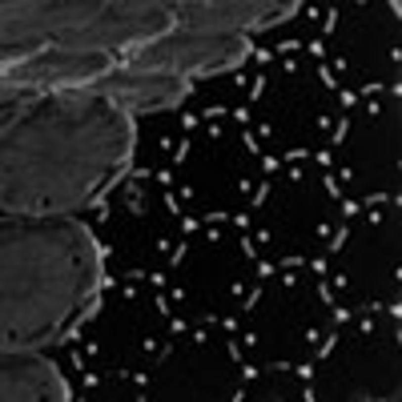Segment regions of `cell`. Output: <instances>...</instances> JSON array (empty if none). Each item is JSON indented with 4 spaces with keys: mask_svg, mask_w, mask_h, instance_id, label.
<instances>
[{
    "mask_svg": "<svg viewBox=\"0 0 402 402\" xmlns=\"http://www.w3.org/2000/svg\"><path fill=\"white\" fill-rule=\"evenodd\" d=\"M125 209L133 213V218H145V213H149V205H145V189H141V181H137V177L125 185Z\"/></svg>",
    "mask_w": 402,
    "mask_h": 402,
    "instance_id": "cell-1",
    "label": "cell"
},
{
    "mask_svg": "<svg viewBox=\"0 0 402 402\" xmlns=\"http://www.w3.org/2000/svg\"><path fill=\"white\" fill-rule=\"evenodd\" d=\"M269 197H273V181H269V177H262V185L250 193V209H266V201H269Z\"/></svg>",
    "mask_w": 402,
    "mask_h": 402,
    "instance_id": "cell-2",
    "label": "cell"
},
{
    "mask_svg": "<svg viewBox=\"0 0 402 402\" xmlns=\"http://www.w3.org/2000/svg\"><path fill=\"white\" fill-rule=\"evenodd\" d=\"M266 298V286L262 282H254L250 290H245V298H241V314H250V310H258V302Z\"/></svg>",
    "mask_w": 402,
    "mask_h": 402,
    "instance_id": "cell-3",
    "label": "cell"
},
{
    "mask_svg": "<svg viewBox=\"0 0 402 402\" xmlns=\"http://www.w3.org/2000/svg\"><path fill=\"white\" fill-rule=\"evenodd\" d=\"M322 185H326V193H330V201H342V181L334 177V169H326V173H322Z\"/></svg>",
    "mask_w": 402,
    "mask_h": 402,
    "instance_id": "cell-4",
    "label": "cell"
},
{
    "mask_svg": "<svg viewBox=\"0 0 402 402\" xmlns=\"http://www.w3.org/2000/svg\"><path fill=\"white\" fill-rule=\"evenodd\" d=\"M338 346V330H330L322 342H318V350H314V362H322V358H330V350Z\"/></svg>",
    "mask_w": 402,
    "mask_h": 402,
    "instance_id": "cell-5",
    "label": "cell"
},
{
    "mask_svg": "<svg viewBox=\"0 0 402 402\" xmlns=\"http://www.w3.org/2000/svg\"><path fill=\"white\" fill-rule=\"evenodd\" d=\"M318 302H322V306H330V310L338 306V294L330 290V282H326V277H318Z\"/></svg>",
    "mask_w": 402,
    "mask_h": 402,
    "instance_id": "cell-6",
    "label": "cell"
},
{
    "mask_svg": "<svg viewBox=\"0 0 402 402\" xmlns=\"http://www.w3.org/2000/svg\"><path fill=\"white\" fill-rule=\"evenodd\" d=\"M273 273H277V262H266V258L254 262V277H258V282H266V277H273Z\"/></svg>",
    "mask_w": 402,
    "mask_h": 402,
    "instance_id": "cell-7",
    "label": "cell"
},
{
    "mask_svg": "<svg viewBox=\"0 0 402 402\" xmlns=\"http://www.w3.org/2000/svg\"><path fill=\"white\" fill-rule=\"evenodd\" d=\"M346 237H350V225H338V229L330 233V254H338V250H342V245H346Z\"/></svg>",
    "mask_w": 402,
    "mask_h": 402,
    "instance_id": "cell-8",
    "label": "cell"
},
{
    "mask_svg": "<svg viewBox=\"0 0 402 402\" xmlns=\"http://www.w3.org/2000/svg\"><path fill=\"white\" fill-rule=\"evenodd\" d=\"M314 73H318V81H322V85H326V89H330V92H338V89H342V85H338V77H334V73H330V65H318V69H314Z\"/></svg>",
    "mask_w": 402,
    "mask_h": 402,
    "instance_id": "cell-9",
    "label": "cell"
},
{
    "mask_svg": "<svg viewBox=\"0 0 402 402\" xmlns=\"http://www.w3.org/2000/svg\"><path fill=\"white\" fill-rule=\"evenodd\" d=\"M241 145H245V153H262V141L254 129H241Z\"/></svg>",
    "mask_w": 402,
    "mask_h": 402,
    "instance_id": "cell-10",
    "label": "cell"
},
{
    "mask_svg": "<svg viewBox=\"0 0 402 402\" xmlns=\"http://www.w3.org/2000/svg\"><path fill=\"white\" fill-rule=\"evenodd\" d=\"M334 28H338V8H326V12H322V33L334 37Z\"/></svg>",
    "mask_w": 402,
    "mask_h": 402,
    "instance_id": "cell-11",
    "label": "cell"
},
{
    "mask_svg": "<svg viewBox=\"0 0 402 402\" xmlns=\"http://www.w3.org/2000/svg\"><path fill=\"white\" fill-rule=\"evenodd\" d=\"M161 201H165V209H169V218H181V197H177L173 189H165V197H161Z\"/></svg>",
    "mask_w": 402,
    "mask_h": 402,
    "instance_id": "cell-12",
    "label": "cell"
},
{
    "mask_svg": "<svg viewBox=\"0 0 402 402\" xmlns=\"http://www.w3.org/2000/svg\"><path fill=\"white\" fill-rule=\"evenodd\" d=\"M346 133H350V121L342 117V121L334 125V137H330V145H346Z\"/></svg>",
    "mask_w": 402,
    "mask_h": 402,
    "instance_id": "cell-13",
    "label": "cell"
},
{
    "mask_svg": "<svg viewBox=\"0 0 402 402\" xmlns=\"http://www.w3.org/2000/svg\"><path fill=\"white\" fill-rule=\"evenodd\" d=\"M262 92H266V73H258V77H254V85H250V105H254V101H262Z\"/></svg>",
    "mask_w": 402,
    "mask_h": 402,
    "instance_id": "cell-14",
    "label": "cell"
},
{
    "mask_svg": "<svg viewBox=\"0 0 402 402\" xmlns=\"http://www.w3.org/2000/svg\"><path fill=\"white\" fill-rule=\"evenodd\" d=\"M358 105V92H350V89H338V109H354Z\"/></svg>",
    "mask_w": 402,
    "mask_h": 402,
    "instance_id": "cell-15",
    "label": "cell"
},
{
    "mask_svg": "<svg viewBox=\"0 0 402 402\" xmlns=\"http://www.w3.org/2000/svg\"><path fill=\"white\" fill-rule=\"evenodd\" d=\"M306 266H310V269H314L318 277H326V273H330V258H326V254H322V258H310Z\"/></svg>",
    "mask_w": 402,
    "mask_h": 402,
    "instance_id": "cell-16",
    "label": "cell"
},
{
    "mask_svg": "<svg viewBox=\"0 0 402 402\" xmlns=\"http://www.w3.org/2000/svg\"><path fill=\"white\" fill-rule=\"evenodd\" d=\"M153 310L169 318V294H165V290H157V294H153Z\"/></svg>",
    "mask_w": 402,
    "mask_h": 402,
    "instance_id": "cell-17",
    "label": "cell"
},
{
    "mask_svg": "<svg viewBox=\"0 0 402 402\" xmlns=\"http://www.w3.org/2000/svg\"><path fill=\"white\" fill-rule=\"evenodd\" d=\"M185 254H189V245L177 241V245H173V254H169V269H173V266H181V262H185Z\"/></svg>",
    "mask_w": 402,
    "mask_h": 402,
    "instance_id": "cell-18",
    "label": "cell"
},
{
    "mask_svg": "<svg viewBox=\"0 0 402 402\" xmlns=\"http://www.w3.org/2000/svg\"><path fill=\"white\" fill-rule=\"evenodd\" d=\"M362 213V201H350V197H342V218L350 222V218H358Z\"/></svg>",
    "mask_w": 402,
    "mask_h": 402,
    "instance_id": "cell-19",
    "label": "cell"
},
{
    "mask_svg": "<svg viewBox=\"0 0 402 402\" xmlns=\"http://www.w3.org/2000/svg\"><path fill=\"white\" fill-rule=\"evenodd\" d=\"M290 370H294L302 382H310V378H314V362H298V366H290Z\"/></svg>",
    "mask_w": 402,
    "mask_h": 402,
    "instance_id": "cell-20",
    "label": "cell"
},
{
    "mask_svg": "<svg viewBox=\"0 0 402 402\" xmlns=\"http://www.w3.org/2000/svg\"><path fill=\"white\" fill-rule=\"evenodd\" d=\"M302 266H306V258H302V254H290V258L277 262V269H302Z\"/></svg>",
    "mask_w": 402,
    "mask_h": 402,
    "instance_id": "cell-21",
    "label": "cell"
},
{
    "mask_svg": "<svg viewBox=\"0 0 402 402\" xmlns=\"http://www.w3.org/2000/svg\"><path fill=\"white\" fill-rule=\"evenodd\" d=\"M201 117H205V121H222V117H225V105H205Z\"/></svg>",
    "mask_w": 402,
    "mask_h": 402,
    "instance_id": "cell-22",
    "label": "cell"
},
{
    "mask_svg": "<svg viewBox=\"0 0 402 402\" xmlns=\"http://www.w3.org/2000/svg\"><path fill=\"white\" fill-rule=\"evenodd\" d=\"M277 169H282V161H277V157H266V153H262V173H266V177H273Z\"/></svg>",
    "mask_w": 402,
    "mask_h": 402,
    "instance_id": "cell-23",
    "label": "cell"
},
{
    "mask_svg": "<svg viewBox=\"0 0 402 402\" xmlns=\"http://www.w3.org/2000/svg\"><path fill=\"white\" fill-rule=\"evenodd\" d=\"M197 125H201V117H197V113H181V129H185V133H193Z\"/></svg>",
    "mask_w": 402,
    "mask_h": 402,
    "instance_id": "cell-24",
    "label": "cell"
},
{
    "mask_svg": "<svg viewBox=\"0 0 402 402\" xmlns=\"http://www.w3.org/2000/svg\"><path fill=\"white\" fill-rule=\"evenodd\" d=\"M185 157H189V141L181 137V141H177V149H173V165H181Z\"/></svg>",
    "mask_w": 402,
    "mask_h": 402,
    "instance_id": "cell-25",
    "label": "cell"
},
{
    "mask_svg": "<svg viewBox=\"0 0 402 402\" xmlns=\"http://www.w3.org/2000/svg\"><path fill=\"white\" fill-rule=\"evenodd\" d=\"M169 241H173V233H157V237H153V250H157V254H169Z\"/></svg>",
    "mask_w": 402,
    "mask_h": 402,
    "instance_id": "cell-26",
    "label": "cell"
},
{
    "mask_svg": "<svg viewBox=\"0 0 402 402\" xmlns=\"http://www.w3.org/2000/svg\"><path fill=\"white\" fill-rule=\"evenodd\" d=\"M205 241H209V245H222V241H225L222 225H209V229H205Z\"/></svg>",
    "mask_w": 402,
    "mask_h": 402,
    "instance_id": "cell-27",
    "label": "cell"
},
{
    "mask_svg": "<svg viewBox=\"0 0 402 402\" xmlns=\"http://www.w3.org/2000/svg\"><path fill=\"white\" fill-rule=\"evenodd\" d=\"M153 181H157V185H165V189H169V185H173V169H153Z\"/></svg>",
    "mask_w": 402,
    "mask_h": 402,
    "instance_id": "cell-28",
    "label": "cell"
},
{
    "mask_svg": "<svg viewBox=\"0 0 402 402\" xmlns=\"http://www.w3.org/2000/svg\"><path fill=\"white\" fill-rule=\"evenodd\" d=\"M282 290H286V294L298 290V269H286V273H282Z\"/></svg>",
    "mask_w": 402,
    "mask_h": 402,
    "instance_id": "cell-29",
    "label": "cell"
},
{
    "mask_svg": "<svg viewBox=\"0 0 402 402\" xmlns=\"http://www.w3.org/2000/svg\"><path fill=\"white\" fill-rule=\"evenodd\" d=\"M233 121H237L241 129H250V109H245V105H237V109H233Z\"/></svg>",
    "mask_w": 402,
    "mask_h": 402,
    "instance_id": "cell-30",
    "label": "cell"
},
{
    "mask_svg": "<svg viewBox=\"0 0 402 402\" xmlns=\"http://www.w3.org/2000/svg\"><path fill=\"white\" fill-rule=\"evenodd\" d=\"M254 60H258L262 69H269V60H273V52H269V48H254Z\"/></svg>",
    "mask_w": 402,
    "mask_h": 402,
    "instance_id": "cell-31",
    "label": "cell"
},
{
    "mask_svg": "<svg viewBox=\"0 0 402 402\" xmlns=\"http://www.w3.org/2000/svg\"><path fill=\"white\" fill-rule=\"evenodd\" d=\"M241 254L245 258H258V241L254 237H241Z\"/></svg>",
    "mask_w": 402,
    "mask_h": 402,
    "instance_id": "cell-32",
    "label": "cell"
},
{
    "mask_svg": "<svg viewBox=\"0 0 402 402\" xmlns=\"http://www.w3.org/2000/svg\"><path fill=\"white\" fill-rule=\"evenodd\" d=\"M350 322V310L346 306H334V326H346Z\"/></svg>",
    "mask_w": 402,
    "mask_h": 402,
    "instance_id": "cell-33",
    "label": "cell"
},
{
    "mask_svg": "<svg viewBox=\"0 0 402 402\" xmlns=\"http://www.w3.org/2000/svg\"><path fill=\"white\" fill-rule=\"evenodd\" d=\"M330 233H334L330 222H318V225H314V237H318V241H330Z\"/></svg>",
    "mask_w": 402,
    "mask_h": 402,
    "instance_id": "cell-34",
    "label": "cell"
},
{
    "mask_svg": "<svg viewBox=\"0 0 402 402\" xmlns=\"http://www.w3.org/2000/svg\"><path fill=\"white\" fill-rule=\"evenodd\" d=\"M145 277H149V273H145L141 266H133V269H125V282H145Z\"/></svg>",
    "mask_w": 402,
    "mask_h": 402,
    "instance_id": "cell-35",
    "label": "cell"
},
{
    "mask_svg": "<svg viewBox=\"0 0 402 402\" xmlns=\"http://www.w3.org/2000/svg\"><path fill=\"white\" fill-rule=\"evenodd\" d=\"M358 334H362V338L374 334V318H358Z\"/></svg>",
    "mask_w": 402,
    "mask_h": 402,
    "instance_id": "cell-36",
    "label": "cell"
},
{
    "mask_svg": "<svg viewBox=\"0 0 402 402\" xmlns=\"http://www.w3.org/2000/svg\"><path fill=\"white\" fill-rule=\"evenodd\" d=\"M277 52H286V56H290V52H302V41H282V45H277Z\"/></svg>",
    "mask_w": 402,
    "mask_h": 402,
    "instance_id": "cell-37",
    "label": "cell"
},
{
    "mask_svg": "<svg viewBox=\"0 0 402 402\" xmlns=\"http://www.w3.org/2000/svg\"><path fill=\"white\" fill-rule=\"evenodd\" d=\"M185 330H189V326H185L181 318H169V338H177V334H185Z\"/></svg>",
    "mask_w": 402,
    "mask_h": 402,
    "instance_id": "cell-38",
    "label": "cell"
},
{
    "mask_svg": "<svg viewBox=\"0 0 402 402\" xmlns=\"http://www.w3.org/2000/svg\"><path fill=\"white\" fill-rule=\"evenodd\" d=\"M225 350H229V358H233V366H241V346L233 342V334H229V346H225Z\"/></svg>",
    "mask_w": 402,
    "mask_h": 402,
    "instance_id": "cell-39",
    "label": "cell"
},
{
    "mask_svg": "<svg viewBox=\"0 0 402 402\" xmlns=\"http://www.w3.org/2000/svg\"><path fill=\"white\" fill-rule=\"evenodd\" d=\"M250 237H254V241H258V245H269V241H273V233H269V229H254V233H250Z\"/></svg>",
    "mask_w": 402,
    "mask_h": 402,
    "instance_id": "cell-40",
    "label": "cell"
},
{
    "mask_svg": "<svg viewBox=\"0 0 402 402\" xmlns=\"http://www.w3.org/2000/svg\"><path fill=\"white\" fill-rule=\"evenodd\" d=\"M378 113H382V101L370 97V101H366V117H378Z\"/></svg>",
    "mask_w": 402,
    "mask_h": 402,
    "instance_id": "cell-41",
    "label": "cell"
},
{
    "mask_svg": "<svg viewBox=\"0 0 402 402\" xmlns=\"http://www.w3.org/2000/svg\"><path fill=\"white\" fill-rule=\"evenodd\" d=\"M334 177H338V181L346 185V181H354V169H346V165H338V169H334Z\"/></svg>",
    "mask_w": 402,
    "mask_h": 402,
    "instance_id": "cell-42",
    "label": "cell"
},
{
    "mask_svg": "<svg viewBox=\"0 0 402 402\" xmlns=\"http://www.w3.org/2000/svg\"><path fill=\"white\" fill-rule=\"evenodd\" d=\"M197 225H201L197 218H181V233H197Z\"/></svg>",
    "mask_w": 402,
    "mask_h": 402,
    "instance_id": "cell-43",
    "label": "cell"
},
{
    "mask_svg": "<svg viewBox=\"0 0 402 402\" xmlns=\"http://www.w3.org/2000/svg\"><path fill=\"white\" fill-rule=\"evenodd\" d=\"M241 378H245V382H254V378H258V366H250V362H241Z\"/></svg>",
    "mask_w": 402,
    "mask_h": 402,
    "instance_id": "cell-44",
    "label": "cell"
},
{
    "mask_svg": "<svg viewBox=\"0 0 402 402\" xmlns=\"http://www.w3.org/2000/svg\"><path fill=\"white\" fill-rule=\"evenodd\" d=\"M85 358H89V354H77V350H73V358H69V362H73V370H77V374H81V370H85V366H89V362H85Z\"/></svg>",
    "mask_w": 402,
    "mask_h": 402,
    "instance_id": "cell-45",
    "label": "cell"
},
{
    "mask_svg": "<svg viewBox=\"0 0 402 402\" xmlns=\"http://www.w3.org/2000/svg\"><path fill=\"white\" fill-rule=\"evenodd\" d=\"M157 149H161V153H169V149H177V137H157Z\"/></svg>",
    "mask_w": 402,
    "mask_h": 402,
    "instance_id": "cell-46",
    "label": "cell"
},
{
    "mask_svg": "<svg viewBox=\"0 0 402 402\" xmlns=\"http://www.w3.org/2000/svg\"><path fill=\"white\" fill-rule=\"evenodd\" d=\"M306 342L318 346V342H322V330H318V326H310V330H306Z\"/></svg>",
    "mask_w": 402,
    "mask_h": 402,
    "instance_id": "cell-47",
    "label": "cell"
},
{
    "mask_svg": "<svg viewBox=\"0 0 402 402\" xmlns=\"http://www.w3.org/2000/svg\"><path fill=\"white\" fill-rule=\"evenodd\" d=\"M314 125H318V133H330V113H318Z\"/></svg>",
    "mask_w": 402,
    "mask_h": 402,
    "instance_id": "cell-48",
    "label": "cell"
},
{
    "mask_svg": "<svg viewBox=\"0 0 402 402\" xmlns=\"http://www.w3.org/2000/svg\"><path fill=\"white\" fill-rule=\"evenodd\" d=\"M109 218H113V205H105V209H97V225H109Z\"/></svg>",
    "mask_w": 402,
    "mask_h": 402,
    "instance_id": "cell-49",
    "label": "cell"
},
{
    "mask_svg": "<svg viewBox=\"0 0 402 402\" xmlns=\"http://www.w3.org/2000/svg\"><path fill=\"white\" fill-rule=\"evenodd\" d=\"M254 133H258V137H266V141H269V137H273V125H269V121H262V125H258V129H254Z\"/></svg>",
    "mask_w": 402,
    "mask_h": 402,
    "instance_id": "cell-50",
    "label": "cell"
},
{
    "mask_svg": "<svg viewBox=\"0 0 402 402\" xmlns=\"http://www.w3.org/2000/svg\"><path fill=\"white\" fill-rule=\"evenodd\" d=\"M366 225H370V229H378V225H382V213H378V209H370V218H366Z\"/></svg>",
    "mask_w": 402,
    "mask_h": 402,
    "instance_id": "cell-51",
    "label": "cell"
},
{
    "mask_svg": "<svg viewBox=\"0 0 402 402\" xmlns=\"http://www.w3.org/2000/svg\"><path fill=\"white\" fill-rule=\"evenodd\" d=\"M149 282H153V290H165V273L157 269V273H149Z\"/></svg>",
    "mask_w": 402,
    "mask_h": 402,
    "instance_id": "cell-52",
    "label": "cell"
},
{
    "mask_svg": "<svg viewBox=\"0 0 402 402\" xmlns=\"http://www.w3.org/2000/svg\"><path fill=\"white\" fill-rule=\"evenodd\" d=\"M310 56H318V60H322V56H326V45H322V41H310Z\"/></svg>",
    "mask_w": 402,
    "mask_h": 402,
    "instance_id": "cell-53",
    "label": "cell"
},
{
    "mask_svg": "<svg viewBox=\"0 0 402 402\" xmlns=\"http://www.w3.org/2000/svg\"><path fill=\"white\" fill-rule=\"evenodd\" d=\"M205 137H209V141H218V137H222V125H218V121H209V129H205Z\"/></svg>",
    "mask_w": 402,
    "mask_h": 402,
    "instance_id": "cell-54",
    "label": "cell"
},
{
    "mask_svg": "<svg viewBox=\"0 0 402 402\" xmlns=\"http://www.w3.org/2000/svg\"><path fill=\"white\" fill-rule=\"evenodd\" d=\"M177 197H181V201H193V197H197V189H193V185H181V193H177Z\"/></svg>",
    "mask_w": 402,
    "mask_h": 402,
    "instance_id": "cell-55",
    "label": "cell"
},
{
    "mask_svg": "<svg viewBox=\"0 0 402 402\" xmlns=\"http://www.w3.org/2000/svg\"><path fill=\"white\" fill-rule=\"evenodd\" d=\"M314 398H318V390H314L310 382H306V386H302V402H314Z\"/></svg>",
    "mask_w": 402,
    "mask_h": 402,
    "instance_id": "cell-56",
    "label": "cell"
},
{
    "mask_svg": "<svg viewBox=\"0 0 402 402\" xmlns=\"http://www.w3.org/2000/svg\"><path fill=\"white\" fill-rule=\"evenodd\" d=\"M386 310H390V318H394V322H398V318H402V302H398V298H394V302H390V306H386Z\"/></svg>",
    "mask_w": 402,
    "mask_h": 402,
    "instance_id": "cell-57",
    "label": "cell"
},
{
    "mask_svg": "<svg viewBox=\"0 0 402 402\" xmlns=\"http://www.w3.org/2000/svg\"><path fill=\"white\" fill-rule=\"evenodd\" d=\"M193 342H197V346H205V342H209V330H201V326H197V330H193Z\"/></svg>",
    "mask_w": 402,
    "mask_h": 402,
    "instance_id": "cell-58",
    "label": "cell"
},
{
    "mask_svg": "<svg viewBox=\"0 0 402 402\" xmlns=\"http://www.w3.org/2000/svg\"><path fill=\"white\" fill-rule=\"evenodd\" d=\"M229 294H233V298H245V282H237V277H233V286H229Z\"/></svg>",
    "mask_w": 402,
    "mask_h": 402,
    "instance_id": "cell-59",
    "label": "cell"
},
{
    "mask_svg": "<svg viewBox=\"0 0 402 402\" xmlns=\"http://www.w3.org/2000/svg\"><path fill=\"white\" fill-rule=\"evenodd\" d=\"M218 326H225V330H229V334H233V330H241V322H237V318H222V322H218Z\"/></svg>",
    "mask_w": 402,
    "mask_h": 402,
    "instance_id": "cell-60",
    "label": "cell"
}]
</instances>
